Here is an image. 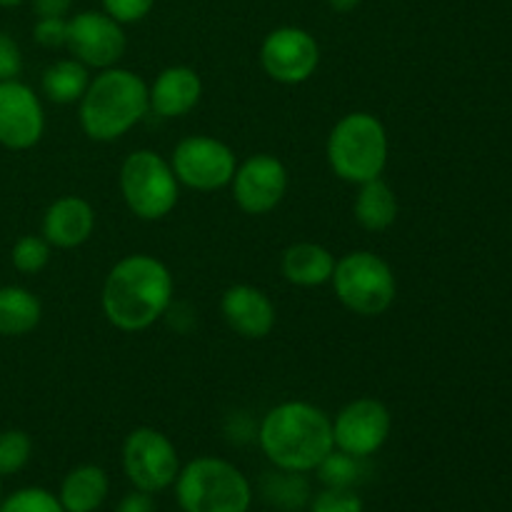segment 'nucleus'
Listing matches in <instances>:
<instances>
[{"label": "nucleus", "mask_w": 512, "mask_h": 512, "mask_svg": "<svg viewBox=\"0 0 512 512\" xmlns=\"http://www.w3.org/2000/svg\"><path fill=\"white\" fill-rule=\"evenodd\" d=\"M175 295L173 273L163 260L148 253L120 258L105 275L100 305L120 333H143L170 310Z\"/></svg>", "instance_id": "f257e3e1"}, {"label": "nucleus", "mask_w": 512, "mask_h": 512, "mask_svg": "<svg viewBox=\"0 0 512 512\" xmlns=\"http://www.w3.org/2000/svg\"><path fill=\"white\" fill-rule=\"evenodd\" d=\"M258 445L283 473H313L335 448L333 418L308 400H285L263 415Z\"/></svg>", "instance_id": "f03ea898"}, {"label": "nucleus", "mask_w": 512, "mask_h": 512, "mask_svg": "<svg viewBox=\"0 0 512 512\" xmlns=\"http://www.w3.org/2000/svg\"><path fill=\"white\" fill-rule=\"evenodd\" d=\"M148 113V83L138 73L118 65L98 70L78 103L80 128L95 143L123 138Z\"/></svg>", "instance_id": "7ed1b4c3"}, {"label": "nucleus", "mask_w": 512, "mask_h": 512, "mask_svg": "<svg viewBox=\"0 0 512 512\" xmlns=\"http://www.w3.org/2000/svg\"><path fill=\"white\" fill-rule=\"evenodd\" d=\"M390 140L383 120L365 110L343 115L325 143V158L335 178L350 185L383 178L388 168Z\"/></svg>", "instance_id": "20e7f679"}, {"label": "nucleus", "mask_w": 512, "mask_h": 512, "mask_svg": "<svg viewBox=\"0 0 512 512\" xmlns=\"http://www.w3.org/2000/svg\"><path fill=\"white\" fill-rule=\"evenodd\" d=\"M173 485L183 512H248L253 505V485L243 470L213 455L180 465Z\"/></svg>", "instance_id": "39448f33"}, {"label": "nucleus", "mask_w": 512, "mask_h": 512, "mask_svg": "<svg viewBox=\"0 0 512 512\" xmlns=\"http://www.w3.org/2000/svg\"><path fill=\"white\" fill-rule=\"evenodd\" d=\"M330 285L343 308L360 318H378L398 298V278L385 258L373 250H353L335 260Z\"/></svg>", "instance_id": "423d86ee"}, {"label": "nucleus", "mask_w": 512, "mask_h": 512, "mask_svg": "<svg viewBox=\"0 0 512 512\" xmlns=\"http://www.w3.org/2000/svg\"><path fill=\"white\" fill-rule=\"evenodd\" d=\"M118 185L130 213L145 223L168 218L180 200V183L173 165L150 148L133 150L123 160Z\"/></svg>", "instance_id": "0eeeda50"}, {"label": "nucleus", "mask_w": 512, "mask_h": 512, "mask_svg": "<svg viewBox=\"0 0 512 512\" xmlns=\"http://www.w3.org/2000/svg\"><path fill=\"white\" fill-rule=\"evenodd\" d=\"M170 165L180 185L198 193H215L230 185L238 158L228 143L213 135H188L173 148Z\"/></svg>", "instance_id": "6e6552de"}, {"label": "nucleus", "mask_w": 512, "mask_h": 512, "mask_svg": "<svg viewBox=\"0 0 512 512\" xmlns=\"http://www.w3.org/2000/svg\"><path fill=\"white\" fill-rule=\"evenodd\" d=\"M123 470L135 490L163 493L175 483L180 473V458L173 440L160 430L135 428L123 443Z\"/></svg>", "instance_id": "1a4fd4ad"}, {"label": "nucleus", "mask_w": 512, "mask_h": 512, "mask_svg": "<svg viewBox=\"0 0 512 512\" xmlns=\"http://www.w3.org/2000/svg\"><path fill=\"white\" fill-rule=\"evenodd\" d=\"M320 65V45L310 30L280 25L260 45V68L280 85L308 83Z\"/></svg>", "instance_id": "9d476101"}, {"label": "nucleus", "mask_w": 512, "mask_h": 512, "mask_svg": "<svg viewBox=\"0 0 512 512\" xmlns=\"http://www.w3.org/2000/svg\"><path fill=\"white\" fill-rule=\"evenodd\" d=\"M70 58L80 60L85 68L105 70L120 63L128 48L125 28L105 10H83L68 18L65 38Z\"/></svg>", "instance_id": "9b49d317"}, {"label": "nucleus", "mask_w": 512, "mask_h": 512, "mask_svg": "<svg viewBox=\"0 0 512 512\" xmlns=\"http://www.w3.org/2000/svg\"><path fill=\"white\" fill-rule=\"evenodd\" d=\"M390 430H393V415L383 400L355 398L333 418L335 450L365 460L388 443Z\"/></svg>", "instance_id": "f8f14e48"}, {"label": "nucleus", "mask_w": 512, "mask_h": 512, "mask_svg": "<svg viewBox=\"0 0 512 512\" xmlns=\"http://www.w3.org/2000/svg\"><path fill=\"white\" fill-rule=\"evenodd\" d=\"M288 185V168L283 160L270 153L245 158L243 163H238L233 180H230L235 205L248 215L273 213L283 203Z\"/></svg>", "instance_id": "ddd939ff"}, {"label": "nucleus", "mask_w": 512, "mask_h": 512, "mask_svg": "<svg viewBox=\"0 0 512 512\" xmlns=\"http://www.w3.org/2000/svg\"><path fill=\"white\" fill-rule=\"evenodd\" d=\"M45 133V110L30 85L15 80L0 83V145L30 150Z\"/></svg>", "instance_id": "4468645a"}, {"label": "nucleus", "mask_w": 512, "mask_h": 512, "mask_svg": "<svg viewBox=\"0 0 512 512\" xmlns=\"http://www.w3.org/2000/svg\"><path fill=\"white\" fill-rule=\"evenodd\" d=\"M220 313L225 325L245 340H263L273 333L278 323V310L273 298L255 285H230L220 298Z\"/></svg>", "instance_id": "2eb2a0df"}, {"label": "nucleus", "mask_w": 512, "mask_h": 512, "mask_svg": "<svg viewBox=\"0 0 512 512\" xmlns=\"http://www.w3.org/2000/svg\"><path fill=\"white\" fill-rule=\"evenodd\" d=\"M95 208L80 195H63L53 200L43 215V238L53 248L73 250L88 243L95 233Z\"/></svg>", "instance_id": "dca6fc26"}, {"label": "nucleus", "mask_w": 512, "mask_h": 512, "mask_svg": "<svg viewBox=\"0 0 512 512\" xmlns=\"http://www.w3.org/2000/svg\"><path fill=\"white\" fill-rule=\"evenodd\" d=\"M203 98V80L190 65H170L148 85L150 110L165 120L185 118Z\"/></svg>", "instance_id": "f3484780"}, {"label": "nucleus", "mask_w": 512, "mask_h": 512, "mask_svg": "<svg viewBox=\"0 0 512 512\" xmlns=\"http://www.w3.org/2000/svg\"><path fill=\"white\" fill-rule=\"evenodd\" d=\"M280 270L290 285L320 288L333 278L335 255L325 245L303 240V243H293L290 248H285L283 258H280Z\"/></svg>", "instance_id": "a211bd4d"}, {"label": "nucleus", "mask_w": 512, "mask_h": 512, "mask_svg": "<svg viewBox=\"0 0 512 512\" xmlns=\"http://www.w3.org/2000/svg\"><path fill=\"white\" fill-rule=\"evenodd\" d=\"M110 493V480L100 465L85 463L70 470L58 490L65 512H95L103 508Z\"/></svg>", "instance_id": "6ab92c4d"}, {"label": "nucleus", "mask_w": 512, "mask_h": 512, "mask_svg": "<svg viewBox=\"0 0 512 512\" xmlns=\"http://www.w3.org/2000/svg\"><path fill=\"white\" fill-rule=\"evenodd\" d=\"M398 213V195H395V190L383 178H375L358 185L353 215L360 228L368 230V233H383V230L393 228L395 220H398Z\"/></svg>", "instance_id": "aec40b11"}, {"label": "nucleus", "mask_w": 512, "mask_h": 512, "mask_svg": "<svg viewBox=\"0 0 512 512\" xmlns=\"http://www.w3.org/2000/svg\"><path fill=\"white\" fill-rule=\"evenodd\" d=\"M43 320V305L38 295L20 285L0 288V335L3 338H23L30 335Z\"/></svg>", "instance_id": "412c9836"}, {"label": "nucleus", "mask_w": 512, "mask_h": 512, "mask_svg": "<svg viewBox=\"0 0 512 512\" xmlns=\"http://www.w3.org/2000/svg\"><path fill=\"white\" fill-rule=\"evenodd\" d=\"M90 85V68H85L80 60L63 58L55 60L53 65L43 70L40 88L43 95L55 105H73L80 103Z\"/></svg>", "instance_id": "4be33fe9"}, {"label": "nucleus", "mask_w": 512, "mask_h": 512, "mask_svg": "<svg viewBox=\"0 0 512 512\" xmlns=\"http://www.w3.org/2000/svg\"><path fill=\"white\" fill-rule=\"evenodd\" d=\"M50 255H53V245L43 235H23L15 240L13 250H10L13 268L23 275H35L48 268Z\"/></svg>", "instance_id": "5701e85b"}, {"label": "nucleus", "mask_w": 512, "mask_h": 512, "mask_svg": "<svg viewBox=\"0 0 512 512\" xmlns=\"http://www.w3.org/2000/svg\"><path fill=\"white\" fill-rule=\"evenodd\" d=\"M315 473L325 488H355L360 478V460L333 448L315 468Z\"/></svg>", "instance_id": "b1692460"}, {"label": "nucleus", "mask_w": 512, "mask_h": 512, "mask_svg": "<svg viewBox=\"0 0 512 512\" xmlns=\"http://www.w3.org/2000/svg\"><path fill=\"white\" fill-rule=\"evenodd\" d=\"M33 440L25 430H3L0 433V478L20 473L30 463Z\"/></svg>", "instance_id": "393cba45"}, {"label": "nucleus", "mask_w": 512, "mask_h": 512, "mask_svg": "<svg viewBox=\"0 0 512 512\" xmlns=\"http://www.w3.org/2000/svg\"><path fill=\"white\" fill-rule=\"evenodd\" d=\"M0 512H65L58 495L45 488L15 490L5 500H0Z\"/></svg>", "instance_id": "a878e982"}, {"label": "nucleus", "mask_w": 512, "mask_h": 512, "mask_svg": "<svg viewBox=\"0 0 512 512\" xmlns=\"http://www.w3.org/2000/svg\"><path fill=\"white\" fill-rule=\"evenodd\" d=\"M363 498L355 488H323L310 500V512H363Z\"/></svg>", "instance_id": "bb28decb"}, {"label": "nucleus", "mask_w": 512, "mask_h": 512, "mask_svg": "<svg viewBox=\"0 0 512 512\" xmlns=\"http://www.w3.org/2000/svg\"><path fill=\"white\" fill-rule=\"evenodd\" d=\"M100 3H103L105 13L118 20L120 25L140 23L155 8V0H100Z\"/></svg>", "instance_id": "cd10ccee"}, {"label": "nucleus", "mask_w": 512, "mask_h": 512, "mask_svg": "<svg viewBox=\"0 0 512 512\" xmlns=\"http://www.w3.org/2000/svg\"><path fill=\"white\" fill-rule=\"evenodd\" d=\"M35 43L43 48L55 50L65 48V38H68V18H38L33 25Z\"/></svg>", "instance_id": "c85d7f7f"}, {"label": "nucleus", "mask_w": 512, "mask_h": 512, "mask_svg": "<svg viewBox=\"0 0 512 512\" xmlns=\"http://www.w3.org/2000/svg\"><path fill=\"white\" fill-rule=\"evenodd\" d=\"M20 70H23V53H20L18 43L0 30V83L15 80Z\"/></svg>", "instance_id": "c756f323"}, {"label": "nucleus", "mask_w": 512, "mask_h": 512, "mask_svg": "<svg viewBox=\"0 0 512 512\" xmlns=\"http://www.w3.org/2000/svg\"><path fill=\"white\" fill-rule=\"evenodd\" d=\"M115 512H155V500L150 493L133 490V493H128L123 500H120Z\"/></svg>", "instance_id": "7c9ffc66"}, {"label": "nucleus", "mask_w": 512, "mask_h": 512, "mask_svg": "<svg viewBox=\"0 0 512 512\" xmlns=\"http://www.w3.org/2000/svg\"><path fill=\"white\" fill-rule=\"evenodd\" d=\"M38 18H65L73 0H30Z\"/></svg>", "instance_id": "2f4dec72"}, {"label": "nucleus", "mask_w": 512, "mask_h": 512, "mask_svg": "<svg viewBox=\"0 0 512 512\" xmlns=\"http://www.w3.org/2000/svg\"><path fill=\"white\" fill-rule=\"evenodd\" d=\"M325 3H328V8L335 10V13H353L363 0H325Z\"/></svg>", "instance_id": "473e14b6"}, {"label": "nucleus", "mask_w": 512, "mask_h": 512, "mask_svg": "<svg viewBox=\"0 0 512 512\" xmlns=\"http://www.w3.org/2000/svg\"><path fill=\"white\" fill-rule=\"evenodd\" d=\"M25 0H0V8H18V5H23Z\"/></svg>", "instance_id": "72a5a7b5"}, {"label": "nucleus", "mask_w": 512, "mask_h": 512, "mask_svg": "<svg viewBox=\"0 0 512 512\" xmlns=\"http://www.w3.org/2000/svg\"><path fill=\"white\" fill-rule=\"evenodd\" d=\"M0 500H3V485H0Z\"/></svg>", "instance_id": "f704fd0d"}]
</instances>
